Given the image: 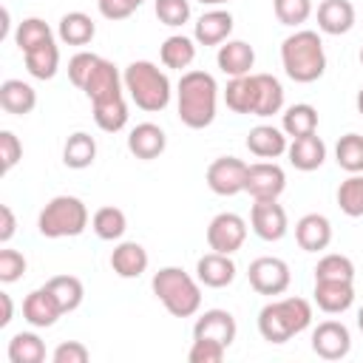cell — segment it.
I'll return each instance as SVG.
<instances>
[{"mask_svg": "<svg viewBox=\"0 0 363 363\" xmlns=\"http://www.w3.org/2000/svg\"><path fill=\"white\" fill-rule=\"evenodd\" d=\"M281 65L292 82H315L326 71V51L318 31L298 28L281 43Z\"/></svg>", "mask_w": 363, "mask_h": 363, "instance_id": "3957f363", "label": "cell"}, {"mask_svg": "<svg viewBox=\"0 0 363 363\" xmlns=\"http://www.w3.org/2000/svg\"><path fill=\"white\" fill-rule=\"evenodd\" d=\"M91 227H94L96 238H102V241H119L125 235V230H128V218H125V213L119 207L105 204V207H99L91 216Z\"/></svg>", "mask_w": 363, "mask_h": 363, "instance_id": "e575fe53", "label": "cell"}, {"mask_svg": "<svg viewBox=\"0 0 363 363\" xmlns=\"http://www.w3.org/2000/svg\"><path fill=\"white\" fill-rule=\"evenodd\" d=\"M94 34H96V26L85 11H68L60 17L57 37L65 45H88L94 40Z\"/></svg>", "mask_w": 363, "mask_h": 363, "instance_id": "4dcf8cb0", "label": "cell"}, {"mask_svg": "<svg viewBox=\"0 0 363 363\" xmlns=\"http://www.w3.org/2000/svg\"><path fill=\"white\" fill-rule=\"evenodd\" d=\"M272 11L281 26H303L312 17V0H272Z\"/></svg>", "mask_w": 363, "mask_h": 363, "instance_id": "b9f144b4", "label": "cell"}, {"mask_svg": "<svg viewBox=\"0 0 363 363\" xmlns=\"http://www.w3.org/2000/svg\"><path fill=\"white\" fill-rule=\"evenodd\" d=\"M153 11L162 26L179 28L190 20V0H153Z\"/></svg>", "mask_w": 363, "mask_h": 363, "instance_id": "7bdbcfd3", "label": "cell"}, {"mask_svg": "<svg viewBox=\"0 0 363 363\" xmlns=\"http://www.w3.org/2000/svg\"><path fill=\"white\" fill-rule=\"evenodd\" d=\"M357 329H360V332H363V306H360V309H357Z\"/></svg>", "mask_w": 363, "mask_h": 363, "instance_id": "11a10c76", "label": "cell"}, {"mask_svg": "<svg viewBox=\"0 0 363 363\" xmlns=\"http://www.w3.org/2000/svg\"><path fill=\"white\" fill-rule=\"evenodd\" d=\"M216 105H218V82L207 71H184L179 85H176V108L182 125L190 130L210 128L216 119Z\"/></svg>", "mask_w": 363, "mask_h": 363, "instance_id": "6da1fadb", "label": "cell"}, {"mask_svg": "<svg viewBox=\"0 0 363 363\" xmlns=\"http://www.w3.org/2000/svg\"><path fill=\"white\" fill-rule=\"evenodd\" d=\"M312 352L320 360H343L352 352V335L340 320H323L312 329Z\"/></svg>", "mask_w": 363, "mask_h": 363, "instance_id": "7c38bea8", "label": "cell"}, {"mask_svg": "<svg viewBox=\"0 0 363 363\" xmlns=\"http://www.w3.org/2000/svg\"><path fill=\"white\" fill-rule=\"evenodd\" d=\"M167 147V136L159 125L153 122H139L136 128H130L128 133V150L142 159V162H150V159H159Z\"/></svg>", "mask_w": 363, "mask_h": 363, "instance_id": "ffe728a7", "label": "cell"}, {"mask_svg": "<svg viewBox=\"0 0 363 363\" xmlns=\"http://www.w3.org/2000/svg\"><path fill=\"white\" fill-rule=\"evenodd\" d=\"M312 298L320 312L340 315L354 303V281H315Z\"/></svg>", "mask_w": 363, "mask_h": 363, "instance_id": "ac0fdd59", "label": "cell"}, {"mask_svg": "<svg viewBox=\"0 0 363 363\" xmlns=\"http://www.w3.org/2000/svg\"><path fill=\"white\" fill-rule=\"evenodd\" d=\"M23 60H26V71L34 79H54L57 71H60V48H57L54 40L43 43V45H37L31 51H26Z\"/></svg>", "mask_w": 363, "mask_h": 363, "instance_id": "83f0119b", "label": "cell"}, {"mask_svg": "<svg viewBox=\"0 0 363 363\" xmlns=\"http://www.w3.org/2000/svg\"><path fill=\"white\" fill-rule=\"evenodd\" d=\"M250 227L261 241H281L289 230V218L278 199H261L250 207Z\"/></svg>", "mask_w": 363, "mask_h": 363, "instance_id": "8fae6325", "label": "cell"}, {"mask_svg": "<svg viewBox=\"0 0 363 363\" xmlns=\"http://www.w3.org/2000/svg\"><path fill=\"white\" fill-rule=\"evenodd\" d=\"M286 190V173L281 164H275L272 159H261L247 164V184L244 193L252 196V201L261 199H281V193Z\"/></svg>", "mask_w": 363, "mask_h": 363, "instance_id": "ba28073f", "label": "cell"}, {"mask_svg": "<svg viewBox=\"0 0 363 363\" xmlns=\"http://www.w3.org/2000/svg\"><path fill=\"white\" fill-rule=\"evenodd\" d=\"M94 159H96V142H94L91 133L77 130V133H71L65 139V145H62V164L65 167L85 170V167L94 164Z\"/></svg>", "mask_w": 363, "mask_h": 363, "instance_id": "f546056e", "label": "cell"}, {"mask_svg": "<svg viewBox=\"0 0 363 363\" xmlns=\"http://www.w3.org/2000/svg\"><path fill=\"white\" fill-rule=\"evenodd\" d=\"M286 147H289L286 133L275 125H255L247 133V150L258 159H278L286 153Z\"/></svg>", "mask_w": 363, "mask_h": 363, "instance_id": "cb8c5ba5", "label": "cell"}, {"mask_svg": "<svg viewBox=\"0 0 363 363\" xmlns=\"http://www.w3.org/2000/svg\"><path fill=\"white\" fill-rule=\"evenodd\" d=\"M150 289L173 318H193L201 309V284L182 267H162L153 272Z\"/></svg>", "mask_w": 363, "mask_h": 363, "instance_id": "5b68a950", "label": "cell"}, {"mask_svg": "<svg viewBox=\"0 0 363 363\" xmlns=\"http://www.w3.org/2000/svg\"><path fill=\"white\" fill-rule=\"evenodd\" d=\"M224 105L233 111V113H250L255 111V74H247V77H233L224 88Z\"/></svg>", "mask_w": 363, "mask_h": 363, "instance_id": "d6a6232c", "label": "cell"}, {"mask_svg": "<svg viewBox=\"0 0 363 363\" xmlns=\"http://www.w3.org/2000/svg\"><path fill=\"white\" fill-rule=\"evenodd\" d=\"M204 179L216 196H238L247 184V162H241L238 156H218L210 162Z\"/></svg>", "mask_w": 363, "mask_h": 363, "instance_id": "30bf717a", "label": "cell"}, {"mask_svg": "<svg viewBox=\"0 0 363 363\" xmlns=\"http://www.w3.org/2000/svg\"><path fill=\"white\" fill-rule=\"evenodd\" d=\"M284 111V85L272 74H255V111L252 116H272Z\"/></svg>", "mask_w": 363, "mask_h": 363, "instance_id": "4316f807", "label": "cell"}, {"mask_svg": "<svg viewBox=\"0 0 363 363\" xmlns=\"http://www.w3.org/2000/svg\"><path fill=\"white\" fill-rule=\"evenodd\" d=\"M159 57H162V65L164 68L184 71L196 60V40L193 37H184V34H170L162 43V48H159Z\"/></svg>", "mask_w": 363, "mask_h": 363, "instance_id": "1f68e13d", "label": "cell"}, {"mask_svg": "<svg viewBox=\"0 0 363 363\" xmlns=\"http://www.w3.org/2000/svg\"><path fill=\"white\" fill-rule=\"evenodd\" d=\"M88 227V207L77 196H54L37 216L43 238H74Z\"/></svg>", "mask_w": 363, "mask_h": 363, "instance_id": "8992f818", "label": "cell"}, {"mask_svg": "<svg viewBox=\"0 0 363 363\" xmlns=\"http://www.w3.org/2000/svg\"><path fill=\"white\" fill-rule=\"evenodd\" d=\"M235 261L224 252H207L196 261V278L201 286H210V289H224L235 281Z\"/></svg>", "mask_w": 363, "mask_h": 363, "instance_id": "e0dca14e", "label": "cell"}, {"mask_svg": "<svg viewBox=\"0 0 363 363\" xmlns=\"http://www.w3.org/2000/svg\"><path fill=\"white\" fill-rule=\"evenodd\" d=\"M337 207L349 218H360L363 216V173H349V179L340 182V187H337Z\"/></svg>", "mask_w": 363, "mask_h": 363, "instance_id": "ab89813d", "label": "cell"}, {"mask_svg": "<svg viewBox=\"0 0 363 363\" xmlns=\"http://www.w3.org/2000/svg\"><path fill=\"white\" fill-rule=\"evenodd\" d=\"M312 323V303L306 298L289 295V298H275L261 306L258 312V332L267 343H286Z\"/></svg>", "mask_w": 363, "mask_h": 363, "instance_id": "7a4b0ae2", "label": "cell"}, {"mask_svg": "<svg viewBox=\"0 0 363 363\" xmlns=\"http://www.w3.org/2000/svg\"><path fill=\"white\" fill-rule=\"evenodd\" d=\"M0 306H3V312H0V329H3L11 323V315H14V303H11L9 292H0Z\"/></svg>", "mask_w": 363, "mask_h": 363, "instance_id": "816d5d0a", "label": "cell"}, {"mask_svg": "<svg viewBox=\"0 0 363 363\" xmlns=\"http://www.w3.org/2000/svg\"><path fill=\"white\" fill-rule=\"evenodd\" d=\"M216 62H218L221 74H227L230 79H233V77H247V74H252L255 51H252V45L244 43V40H227V43L218 45Z\"/></svg>", "mask_w": 363, "mask_h": 363, "instance_id": "44dd1931", "label": "cell"}, {"mask_svg": "<svg viewBox=\"0 0 363 363\" xmlns=\"http://www.w3.org/2000/svg\"><path fill=\"white\" fill-rule=\"evenodd\" d=\"M147 264H150L147 250L139 241H119L111 252V269L119 278H139L147 269Z\"/></svg>", "mask_w": 363, "mask_h": 363, "instance_id": "d4e9b609", "label": "cell"}, {"mask_svg": "<svg viewBox=\"0 0 363 363\" xmlns=\"http://www.w3.org/2000/svg\"><path fill=\"white\" fill-rule=\"evenodd\" d=\"M122 91H125V82H122L119 68H116L111 60L99 57V62L94 65V71L88 74V79H85V85H82V94H85V96L91 99V105H94V102L116 99V96H122Z\"/></svg>", "mask_w": 363, "mask_h": 363, "instance_id": "4fadbf2b", "label": "cell"}, {"mask_svg": "<svg viewBox=\"0 0 363 363\" xmlns=\"http://www.w3.org/2000/svg\"><path fill=\"white\" fill-rule=\"evenodd\" d=\"M0 108L11 116H26L37 108V91L23 79H6L0 85Z\"/></svg>", "mask_w": 363, "mask_h": 363, "instance_id": "484cf974", "label": "cell"}, {"mask_svg": "<svg viewBox=\"0 0 363 363\" xmlns=\"http://www.w3.org/2000/svg\"><path fill=\"white\" fill-rule=\"evenodd\" d=\"M45 286L54 292V298L60 301V306H62L65 315L82 306L85 286H82V281H79L77 275H54V278L45 281Z\"/></svg>", "mask_w": 363, "mask_h": 363, "instance_id": "8d00e7d4", "label": "cell"}, {"mask_svg": "<svg viewBox=\"0 0 363 363\" xmlns=\"http://www.w3.org/2000/svg\"><path fill=\"white\" fill-rule=\"evenodd\" d=\"M26 255L23 252H17V250H9V247H3L0 250V281L3 284H14V281H20L23 275H26Z\"/></svg>", "mask_w": 363, "mask_h": 363, "instance_id": "f6af8a7d", "label": "cell"}, {"mask_svg": "<svg viewBox=\"0 0 363 363\" xmlns=\"http://www.w3.org/2000/svg\"><path fill=\"white\" fill-rule=\"evenodd\" d=\"M235 335H238V326H235L233 312H227V309H204L193 323L196 340H216L227 349L233 346Z\"/></svg>", "mask_w": 363, "mask_h": 363, "instance_id": "5bb4252c", "label": "cell"}, {"mask_svg": "<svg viewBox=\"0 0 363 363\" xmlns=\"http://www.w3.org/2000/svg\"><path fill=\"white\" fill-rule=\"evenodd\" d=\"M281 130L292 139L298 136H309V133H318V108L309 105V102H295L284 111L281 116Z\"/></svg>", "mask_w": 363, "mask_h": 363, "instance_id": "f1b7e54d", "label": "cell"}, {"mask_svg": "<svg viewBox=\"0 0 363 363\" xmlns=\"http://www.w3.org/2000/svg\"><path fill=\"white\" fill-rule=\"evenodd\" d=\"M247 241V221L238 213H218L207 224V247L213 252L233 255Z\"/></svg>", "mask_w": 363, "mask_h": 363, "instance_id": "9c48e42d", "label": "cell"}, {"mask_svg": "<svg viewBox=\"0 0 363 363\" xmlns=\"http://www.w3.org/2000/svg\"><path fill=\"white\" fill-rule=\"evenodd\" d=\"M335 162L346 173H363V136L360 133H346L335 145Z\"/></svg>", "mask_w": 363, "mask_h": 363, "instance_id": "f35d334b", "label": "cell"}, {"mask_svg": "<svg viewBox=\"0 0 363 363\" xmlns=\"http://www.w3.org/2000/svg\"><path fill=\"white\" fill-rule=\"evenodd\" d=\"M315 281H354V264L349 255L329 252L315 264Z\"/></svg>", "mask_w": 363, "mask_h": 363, "instance_id": "60d3db41", "label": "cell"}, {"mask_svg": "<svg viewBox=\"0 0 363 363\" xmlns=\"http://www.w3.org/2000/svg\"><path fill=\"white\" fill-rule=\"evenodd\" d=\"M94 122L105 133H119L128 125V102H125V96L94 102Z\"/></svg>", "mask_w": 363, "mask_h": 363, "instance_id": "d590c367", "label": "cell"}, {"mask_svg": "<svg viewBox=\"0 0 363 363\" xmlns=\"http://www.w3.org/2000/svg\"><path fill=\"white\" fill-rule=\"evenodd\" d=\"M48 40H54V31H51V26H48L45 20H40V17H26V20L17 23L14 43H17V48H20L23 54L31 51V48H37V45H43V43H48Z\"/></svg>", "mask_w": 363, "mask_h": 363, "instance_id": "74e56055", "label": "cell"}, {"mask_svg": "<svg viewBox=\"0 0 363 363\" xmlns=\"http://www.w3.org/2000/svg\"><path fill=\"white\" fill-rule=\"evenodd\" d=\"M318 28L323 34L340 37L354 28V6L352 0H320L318 6Z\"/></svg>", "mask_w": 363, "mask_h": 363, "instance_id": "7402d4cb", "label": "cell"}, {"mask_svg": "<svg viewBox=\"0 0 363 363\" xmlns=\"http://www.w3.org/2000/svg\"><path fill=\"white\" fill-rule=\"evenodd\" d=\"M96 62H99V54H94V51H77L68 60V79H71V85H77L82 91V85H85V79H88V74L94 71Z\"/></svg>", "mask_w": 363, "mask_h": 363, "instance_id": "ee69618b", "label": "cell"}, {"mask_svg": "<svg viewBox=\"0 0 363 363\" xmlns=\"http://www.w3.org/2000/svg\"><path fill=\"white\" fill-rule=\"evenodd\" d=\"M6 354L11 363H43L45 360V343L37 332H17L9 340Z\"/></svg>", "mask_w": 363, "mask_h": 363, "instance_id": "836d02e7", "label": "cell"}, {"mask_svg": "<svg viewBox=\"0 0 363 363\" xmlns=\"http://www.w3.org/2000/svg\"><path fill=\"white\" fill-rule=\"evenodd\" d=\"M286 156H289V164L295 170H303V173H312L318 170L323 162H326V145L318 133H309V136H298L289 142L286 147Z\"/></svg>", "mask_w": 363, "mask_h": 363, "instance_id": "603a6c76", "label": "cell"}, {"mask_svg": "<svg viewBox=\"0 0 363 363\" xmlns=\"http://www.w3.org/2000/svg\"><path fill=\"white\" fill-rule=\"evenodd\" d=\"M354 105H357V113L363 116V88L357 91V99H354Z\"/></svg>", "mask_w": 363, "mask_h": 363, "instance_id": "f5cc1de1", "label": "cell"}, {"mask_svg": "<svg viewBox=\"0 0 363 363\" xmlns=\"http://www.w3.org/2000/svg\"><path fill=\"white\" fill-rule=\"evenodd\" d=\"M295 241L303 252H320L332 244V221L323 213H306L295 224Z\"/></svg>", "mask_w": 363, "mask_h": 363, "instance_id": "2e32d148", "label": "cell"}, {"mask_svg": "<svg viewBox=\"0 0 363 363\" xmlns=\"http://www.w3.org/2000/svg\"><path fill=\"white\" fill-rule=\"evenodd\" d=\"M62 315H65V312H62L60 301L54 298V292H51L45 284L37 286V289H31V292L26 295V301H23V318H26L34 329H48V326H54Z\"/></svg>", "mask_w": 363, "mask_h": 363, "instance_id": "9a60e30c", "label": "cell"}, {"mask_svg": "<svg viewBox=\"0 0 363 363\" xmlns=\"http://www.w3.org/2000/svg\"><path fill=\"white\" fill-rule=\"evenodd\" d=\"M136 3H139V6H142V3H145V0H136Z\"/></svg>", "mask_w": 363, "mask_h": 363, "instance_id": "6f0895ef", "label": "cell"}, {"mask_svg": "<svg viewBox=\"0 0 363 363\" xmlns=\"http://www.w3.org/2000/svg\"><path fill=\"white\" fill-rule=\"evenodd\" d=\"M88 357H91V352L79 340H65V343H60L51 352V360L54 363H88Z\"/></svg>", "mask_w": 363, "mask_h": 363, "instance_id": "c3c4849f", "label": "cell"}, {"mask_svg": "<svg viewBox=\"0 0 363 363\" xmlns=\"http://www.w3.org/2000/svg\"><path fill=\"white\" fill-rule=\"evenodd\" d=\"M227 354V346L216 343V340H196L193 337V346L187 352V360L190 363H221Z\"/></svg>", "mask_w": 363, "mask_h": 363, "instance_id": "bcb514c9", "label": "cell"}, {"mask_svg": "<svg viewBox=\"0 0 363 363\" xmlns=\"http://www.w3.org/2000/svg\"><path fill=\"white\" fill-rule=\"evenodd\" d=\"M233 34V14L227 9H210L204 11L193 26V40L199 45H221Z\"/></svg>", "mask_w": 363, "mask_h": 363, "instance_id": "d6986e66", "label": "cell"}, {"mask_svg": "<svg viewBox=\"0 0 363 363\" xmlns=\"http://www.w3.org/2000/svg\"><path fill=\"white\" fill-rule=\"evenodd\" d=\"M199 3H204V6H224V3H230V0H199Z\"/></svg>", "mask_w": 363, "mask_h": 363, "instance_id": "db71d44e", "label": "cell"}, {"mask_svg": "<svg viewBox=\"0 0 363 363\" xmlns=\"http://www.w3.org/2000/svg\"><path fill=\"white\" fill-rule=\"evenodd\" d=\"M122 82H125L130 102L147 113H159L170 105L173 85H170L167 74L150 60H133L122 71Z\"/></svg>", "mask_w": 363, "mask_h": 363, "instance_id": "277c9868", "label": "cell"}, {"mask_svg": "<svg viewBox=\"0 0 363 363\" xmlns=\"http://www.w3.org/2000/svg\"><path fill=\"white\" fill-rule=\"evenodd\" d=\"M17 233V218H14V210L9 204L0 207V244H9Z\"/></svg>", "mask_w": 363, "mask_h": 363, "instance_id": "f907efd6", "label": "cell"}, {"mask_svg": "<svg viewBox=\"0 0 363 363\" xmlns=\"http://www.w3.org/2000/svg\"><path fill=\"white\" fill-rule=\"evenodd\" d=\"M247 278H250V286L258 292V295H284L292 284V272H289V264L284 258H275V255H261L255 261H250V269H247Z\"/></svg>", "mask_w": 363, "mask_h": 363, "instance_id": "52a82bcc", "label": "cell"}, {"mask_svg": "<svg viewBox=\"0 0 363 363\" xmlns=\"http://www.w3.org/2000/svg\"><path fill=\"white\" fill-rule=\"evenodd\" d=\"M360 65H363V48H360Z\"/></svg>", "mask_w": 363, "mask_h": 363, "instance_id": "9f6ffc18", "label": "cell"}, {"mask_svg": "<svg viewBox=\"0 0 363 363\" xmlns=\"http://www.w3.org/2000/svg\"><path fill=\"white\" fill-rule=\"evenodd\" d=\"M20 159H23L20 139L11 130H0V164H3V173H9Z\"/></svg>", "mask_w": 363, "mask_h": 363, "instance_id": "7dc6e473", "label": "cell"}, {"mask_svg": "<svg viewBox=\"0 0 363 363\" xmlns=\"http://www.w3.org/2000/svg\"><path fill=\"white\" fill-rule=\"evenodd\" d=\"M96 6L105 20H125L139 9L136 0H96Z\"/></svg>", "mask_w": 363, "mask_h": 363, "instance_id": "681fc988", "label": "cell"}]
</instances>
